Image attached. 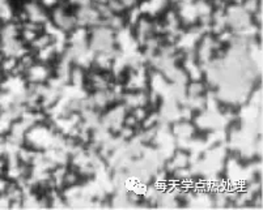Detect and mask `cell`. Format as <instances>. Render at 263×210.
I'll list each match as a JSON object with an SVG mask.
<instances>
[{
  "label": "cell",
  "mask_w": 263,
  "mask_h": 210,
  "mask_svg": "<svg viewBox=\"0 0 263 210\" xmlns=\"http://www.w3.org/2000/svg\"><path fill=\"white\" fill-rule=\"evenodd\" d=\"M72 105H75V101H72L71 103L67 106V110L70 111L71 114H73V111H75V109H73V106H72ZM76 105H77V106H76V109H77V110H79V109H83V101L76 99Z\"/></svg>",
  "instance_id": "6da1fadb"
}]
</instances>
